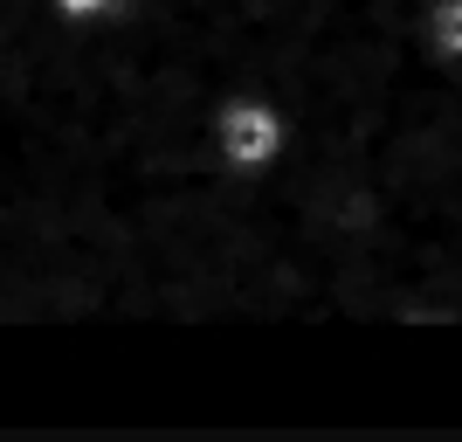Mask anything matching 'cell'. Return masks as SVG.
<instances>
[{
    "mask_svg": "<svg viewBox=\"0 0 462 442\" xmlns=\"http://www.w3.org/2000/svg\"><path fill=\"white\" fill-rule=\"evenodd\" d=\"M208 146L228 180H270L290 153V111L270 90H228L208 111Z\"/></svg>",
    "mask_w": 462,
    "mask_h": 442,
    "instance_id": "obj_1",
    "label": "cell"
},
{
    "mask_svg": "<svg viewBox=\"0 0 462 442\" xmlns=\"http://www.w3.org/2000/svg\"><path fill=\"white\" fill-rule=\"evenodd\" d=\"M421 49L462 70V0H421Z\"/></svg>",
    "mask_w": 462,
    "mask_h": 442,
    "instance_id": "obj_2",
    "label": "cell"
},
{
    "mask_svg": "<svg viewBox=\"0 0 462 442\" xmlns=\"http://www.w3.org/2000/svg\"><path fill=\"white\" fill-rule=\"evenodd\" d=\"M49 7H56V14L69 21V28H97V21H111L117 7H125V0H49Z\"/></svg>",
    "mask_w": 462,
    "mask_h": 442,
    "instance_id": "obj_3",
    "label": "cell"
}]
</instances>
